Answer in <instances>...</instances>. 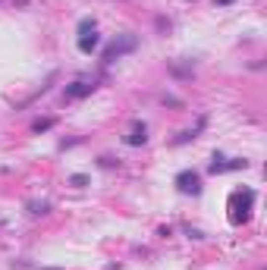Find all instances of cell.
Segmentation results:
<instances>
[{"instance_id":"obj_18","label":"cell","mask_w":267,"mask_h":270,"mask_svg":"<svg viewBox=\"0 0 267 270\" xmlns=\"http://www.w3.org/2000/svg\"><path fill=\"white\" fill-rule=\"evenodd\" d=\"M44 270H60V267H44Z\"/></svg>"},{"instance_id":"obj_5","label":"cell","mask_w":267,"mask_h":270,"mask_svg":"<svg viewBox=\"0 0 267 270\" xmlns=\"http://www.w3.org/2000/svg\"><path fill=\"white\" fill-rule=\"evenodd\" d=\"M145 141H148V126H145V123H132V132L126 135V145L139 148V145H145Z\"/></svg>"},{"instance_id":"obj_8","label":"cell","mask_w":267,"mask_h":270,"mask_svg":"<svg viewBox=\"0 0 267 270\" xmlns=\"http://www.w3.org/2000/svg\"><path fill=\"white\" fill-rule=\"evenodd\" d=\"M54 116H44V120H35V123H32V132H35V135H41V132H47V129H54Z\"/></svg>"},{"instance_id":"obj_10","label":"cell","mask_w":267,"mask_h":270,"mask_svg":"<svg viewBox=\"0 0 267 270\" xmlns=\"http://www.w3.org/2000/svg\"><path fill=\"white\" fill-rule=\"evenodd\" d=\"M170 72H173L176 75V79H189V75H192V66H170Z\"/></svg>"},{"instance_id":"obj_15","label":"cell","mask_w":267,"mask_h":270,"mask_svg":"<svg viewBox=\"0 0 267 270\" xmlns=\"http://www.w3.org/2000/svg\"><path fill=\"white\" fill-rule=\"evenodd\" d=\"M186 236H189V239H201V233L192 230V226H186Z\"/></svg>"},{"instance_id":"obj_16","label":"cell","mask_w":267,"mask_h":270,"mask_svg":"<svg viewBox=\"0 0 267 270\" xmlns=\"http://www.w3.org/2000/svg\"><path fill=\"white\" fill-rule=\"evenodd\" d=\"M101 167H107V170H110V167H116V160L114 157H101Z\"/></svg>"},{"instance_id":"obj_13","label":"cell","mask_w":267,"mask_h":270,"mask_svg":"<svg viewBox=\"0 0 267 270\" xmlns=\"http://www.w3.org/2000/svg\"><path fill=\"white\" fill-rule=\"evenodd\" d=\"M88 32H94V19H82L79 22V35H88Z\"/></svg>"},{"instance_id":"obj_17","label":"cell","mask_w":267,"mask_h":270,"mask_svg":"<svg viewBox=\"0 0 267 270\" xmlns=\"http://www.w3.org/2000/svg\"><path fill=\"white\" fill-rule=\"evenodd\" d=\"M217 6H229V3H236V0H214Z\"/></svg>"},{"instance_id":"obj_12","label":"cell","mask_w":267,"mask_h":270,"mask_svg":"<svg viewBox=\"0 0 267 270\" xmlns=\"http://www.w3.org/2000/svg\"><path fill=\"white\" fill-rule=\"evenodd\" d=\"M70 185H76V189H85V185H88V176L76 173V176H70Z\"/></svg>"},{"instance_id":"obj_6","label":"cell","mask_w":267,"mask_h":270,"mask_svg":"<svg viewBox=\"0 0 267 270\" xmlns=\"http://www.w3.org/2000/svg\"><path fill=\"white\" fill-rule=\"evenodd\" d=\"M98 44H101V38L94 35V32H88V35H79V50H82V54H91V50H98Z\"/></svg>"},{"instance_id":"obj_9","label":"cell","mask_w":267,"mask_h":270,"mask_svg":"<svg viewBox=\"0 0 267 270\" xmlns=\"http://www.w3.org/2000/svg\"><path fill=\"white\" fill-rule=\"evenodd\" d=\"M25 207H29V214L41 217V214H47V210H50V201H29Z\"/></svg>"},{"instance_id":"obj_11","label":"cell","mask_w":267,"mask_h":270,"mask_svg":"<svg viewBox=\"0 0 267 270\" xmlns=\"http://www.w3.org/2000/svg\"><path fill=\"white\" fill-rule=\"evenodd\" d=\"M195 135H198V129H186V132H179V135H176V141H173V145H186V141H192Z\"/></svg>"},{"instance_id":"obj_4","label":"cell","mask_w":267,"mask_h":270,"mask_svg":"<svg viewBox=\"0 0 267 270\" xmlns=\"http://www.w3.org/2000/svg\"><path fill=\"white\" fill-rule=\"evenodd\" d=\"M94 88H98L94 82L79 79V82H73V85H66V101H82V98H88Z\"/></svg>"},{"instance_id":"obj_7","label":"cell","mask_w":267,"mask_h":270,"mask_svg":"<svg viewBox=\"0 0 267 270\" xmlns=\"http://www.w3.org/2000/svg\"><path fill=\"white\" fill-rule=\"evenodd\" d=\"M208 173H214V176H220V173H229V160L223 157V154H214L211 167H208Z\"/></svg>"},{"instance_id":"obj_2","label":"cell","mask_w":267,"mask_h":270,"mask_svg":"<svg viewBox=\"0 0 267 270\" xmlns=\"http://www.w3.org/2000/svg\"><path fill=\"white\" fill-rule=\"evenodd\" d=\"M135 44H139V38H135V35H123V38H116L114 44H110V47L104 50V60H101V63H114L116 57L132 54V50H135Z\"/></svg>"},{"instance_id":"obj_1","label":"cell","mask_w":267,"mask_h":270,"mask_svg":"<svg viewBox=\"0 0 267 270\" xmlns=\"http://www.w3.org/2000/svg\"><path fill=\"white\" fill-rule=\"evenodd\" d=\"M252 207H255V189H236L229 195V223L242 226L252 220Z\"/></svg>"},{"instance_id":"obj_3","label":"cell","mask_w":267,"mask_h":270,"mask_svg":"<svg viewBox=\"0 0 267 270\" xmlns=\"http://www.w3.org/2000/svg\"><path fill=\"white\" fill-rule=\"evenodd\" d=\"M176 189L183 195H198L201 192V179H198L195 170H183V173H176Z\"/></svg>"},{"instance_id":"obj_14","label":"cell","mask_w":267,"mask_h":270,"mask_svg":"<svg viewBox=\"0 0 267 270\" xmlns=\"http://www.w3.org/2000/svg\"><path fill=\"white\" fill-rule=\"evenodd\" d=\"M163 104H170V107H183V101L173 98V95H163Z\"/></svg>"}]
</instances>
